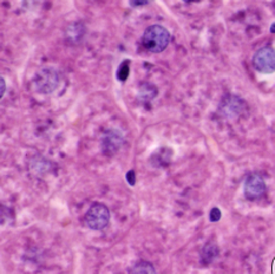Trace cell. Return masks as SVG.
<instances>
[{
	"instance_id": "obj_10",
	"label": "cell",
	"mask_w": 275,
	"mask_h": 274,
	"mask_svg": "<svg viewBox=\"0 0 275 274\" xmlns=\"http://www.w3.org/2000/svg\"><path fill=\"white\" fill-rule=\"evenodd\" d=\"M217 255H219V247H217V245L213 243H208L202 250V253H201L202 264H205V265L210 264V262H212Z\"/></svg>"
},
{
	"instance_id": "obj_16",
	"label": "cell",
	"mask_w": 275,
	"mask_h": 274,
	"mask_svg": "<svg viewBox=\"0 0 275 274\" xmlns=\"http://www.w3.org/2000/svg\"><path fill=\"white\" fill-rule=\"evenodd\" d=\"M0 83H2V92H0V96H4V94H5V89H6V83H5V81H4V78H2V80H0Z\"/></svg>"
},
{
	"instance_id": "obj_8",
	"label": "cell",
	"mask_w": 275,
	"mask_h": 274,
	"mask_svg": "<svg viewBox=\"0 0 275 274\" xmlns=\"http://www.w3.org/2000/svg\"><path fill=\"white\" fill-rule=\"evenodd\" d=\"M84 33L85 26L81 21H76V23H72L66 28V41L71 42L72 44H76V43L82 41V38L84 37Z\"/></svg>"
},
{
	"instance_id": "obj_11",
	"label": "cell",
	"mask_w": 275,
	"mask_h": 274,
	"mask_svg": "<svg viewBox=\"0 0 275 274\" xmlns=\"http://www.w3.org/2000/svg\"><path fill=\"white\" fill-rule=\"evenodd\" d=\"M130 274H156V271L151 262L138 261L133 266Z\"/></svg>"
},
{
	"instance_id": "obj_9",
	"label": "cell",
	"mask_w": 275,
	"mask_h": 274,
	"mask_svg": "<svg viewBox=\"0 0 275 274\" xmlns=\"http://www.w3.org/2000/svg\"><path fill=\"white\" fill-rule=\"evenodd\" d=\"M157 89L153 84L143 83L138 89V99L143 102H149L156 97Z\"/></svg>"
},
{
	"instance_id": "obj_14",
	"label": "cell",
	"mask_w": 275,
	"mask_h": 274,
	"mask_svg": "<svg viewBox=\"0 0 275 274\" xmlns=\"http://www.w3.org/2000/svg\"><path fill=\"white\" fill-rule=\"evenodd\" d=\"M126 177L130 186H135V183H136V174H135V170H129V172L127 173Z\"/></svg>"
},
{
	"instance_id": "obj_1",
	"label": "cell",
	"mask_w": 275,
	"mask_h": 274,
	"mask_svg": "<svg viewBox=\"0 0 275 274\" xmlns=\"http://www.w3.org/2000/svg\"><path fill=\"white\" fill-rule=\"evenodd\" d=\"M170 42V33L161 25H151L142 37V44L150 52L159 53L167 48Z\"/></svg>"
},
{
	"instance_id": "obj_12",
	"label": "cell",
	"mask_w": 275,
	"mask_h": 274,
	"mask_svg": "<svg viewBox=\"0 0 275 274\" xmlns=\"http://www.w3.org/2000/svg\"><path fill=\"white\" fill-rule=\"evenodd\" d=\"M129 72H130V60H123L121 63V65L117 70V80L121 82H126L127 78L129 77Z\"/></svg>"
},
{
	"instance_id": "obj_4",
	"label": "cell",
	"mask_w": 275,
	"mask_h": 274,
	"mask_svg": "<svg viewBox=\"0 0 275 274\" xmlns=\"http://www.w3.org/2000/svg\"><path fill=\"white\" fill-rule=\"evenodd\" d=\"M85 222L88 227L94 230L104 229L110 222V211L105 205L96 202L89 208L85 214Z\"/></svg>"
},
{
	"instance_id": "obj_7",
	"label": "cell",
	"mask_w": 275,
	"mask_h": 274,
	"mask_svg": "<svg viewBox=\"0 0 275 274\" xmlns=\"http://www.w3.org/2000/svg\"><path fill=\"white\" fill-rule=\"evenodd\" d=\"M266 193V183L259 174H251L245 181V197L249 200H256Z\"/></svg>"
},
{
	"instance_id": "obj_5",
	"label": "cell",
	"mask_w": 275,
	"mask_h": 274,
	"mask_svg": "<svg viewBox=\"0 0 275 274\" xmlns=\"http://www.w3.org/2000/svg\"><path fill=\"white\" fill-rule=\"evenodd\" d=\"M253 66L261 73L275 72V49L272 46H263L253 56Z\"/></svg>"
},
{
	"instance_id": "obj_15",
	"label": "cell",
	"mask_w": 275,
	"mask_h": 274,
	"mask_svg": "<svg viewBox=\"0 0 275 274\" xmlns=\"http://www.w3.org/2000/svg\"><path fill=\"white\" fill-rule=\"evenodd\" d=\"M146 4H149V2H146V0H142V2L133 0V2H130L131 6H143V5H146Z\"/></svg>"
},
{
	"instance_id": "obj_2",
	"label": "cell",
	"mask_w": 275,
	"mask_h": 274,
	"mask_svg": "<svg viewBox=\"0 0 275 274\" xmlns=\"http://www.w3.org/2000/svg\"><path fill=\"white\" fill-rule=\"evenodd\" d=\"M247 111V103L238 95H226L219 104V113L228 121H237Z\"/></svg>"
},
{
	"instance_id": "obj_6",
	"label": "cell",
	"mask_w": 275,
	"mask_h": 274,
	"mask_svg": "<svg viewBox=\"0 0 275 274\" xmlns=\"http://www.w3.org/2000/svg\"><path fill=\"white\" fill-rule=\"evenodd\" d=\"M102 151L106 156H113L122 148L124 137L119 129H108L102 136Z\"/></svg>"
},
{
	"instance_id": "obj_3",
	"label": "cell",
	"mask_w": 275,
	"mask_h": 274,
	"mask_svg": "<svg viewBox=\"0 0 275 274\" xmlns=\"http://www.w3.org/2000/svg\"><path fill=\"white\" fill-rule=\"evenodd\" d=\"M34 90L41 94H50L55 91L59 84V73L55 67L45 66L38 70V72L34 74L33 81Z\"/></svg>"
},
{
	"instance_id": "obj_17",
	"label": "cell",
	"mask_w": 275,
	"mask_h": 274,
	"mask_svg": "<svg viewBox=\"0 0 275 274\" xmlns=\"http://www.w3.org/2000/svg\"><path fill=\"white\" fill-rule=\"evenodd\" d=\"M270 32H272V33H275V23L272 24V26H270Z\"/></svg>"
},
{
	"instance_id": "obj_13",
	"label": "cell",
	"mask_w": 275,
	"mask_h": 274,
	"mask_svg": "<svg viewBox=\"0 0 275 274\" xmlns=\"http://www.w3.org/2000/svg\"><path fill=\"white\" fill-rule=\"evenodd\" d=\"M221 216H222V213H221L220 208H217V207L212 208V211H210V213H209V220H210V221H212V222L220 221Z\"/></svg>"
}]
</instances>
